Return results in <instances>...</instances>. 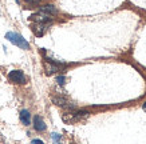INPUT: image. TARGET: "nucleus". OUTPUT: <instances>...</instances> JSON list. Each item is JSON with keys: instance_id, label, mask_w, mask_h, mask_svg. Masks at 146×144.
Listing matches in <instances>:
<instances>
[{"instance_id": "obj_1", "label": "nucleus", "mask_w": 146, "mask_h": 144, "mask_svg": "<svg viewBox=\"0 0 146 144\" xmlns=\"http://www.w3.org/2000/svg\"><path fill=\"white\" fill-rule=\"evenodd\" d=\"M5 39L8 40V41H11L12 44H15V45H18L19 48H22V49H28L30 48L28 41L22 35L16 34V32H7L5 34Z\"/></svg>"}, {"instance_id": "obj_2", "label": "nucleus", "mask_w": 146, "mask_h": 144, "mask_svg": "<svg viewBox=\"0 0 146 144\" xmlns=\"http://www.w3.org/2000/svg\"><path fill=\"white\" fill-rule=\"evenodd\" d=\"M52 103L55 105H59V107H62V108L64 109H75V104L72 103V101H70L67 97H64V96H54L52 97Z\"/></svg>"}, {"instance_id": "obj_3", "label": "nucleus", "mask_w": 146, "mask_h": 144, "mask_svg": "<svg viewBox=\"0 0 146 144\" xmlns=\"http://www.w3.org/2000/svg\"><path fill=\"white\" fill-rule=\"evenodd\" d=\"M44 68H46V74L52 75V74H55V72H59V71L62 70L63 64H59L58 61L52 60V59H46Z\"/></svg>"}, {"instance_id": "obj_4", "label": "nucleus", "mask_w": 146, "mask_h": 144, "mask_svg": "<svg viewBox=\"0 0 146 144\" xmlns=\"http://www.w3.org/2000/svg\"><path fill=\"white\" fill-rule=\"evenodd\" d=\"M8 79L9 82H12L15 84H24L26 83V76L23 74L22 71L19 70H13L8 74Z\"/></svg>"}, {"instance_id": "obj_5", "label": "nucleus", "mask_w": 146, "mask_h": 144, "mask_svg": "<svg viewBox=\"0 0 146 144\" xmlns=\"http://www.w3.org/2000/svg\"><path fill=\"white\" fill-rule=\"evenodd\" d=\"M30 19H31L32 22L40 23V24H48V23L52 22V16H50V15L42 12V11H39L38 13H34Z\"/></svg>"}, {"instance_id": "obj_6", "label": "nucleus", "mask_w": 146, "mask_h": 144, "mask_svg": "<svg viewBox=\"0 0 146 144\" xmlns=\"http://www.w3.org/2000/svg\"><path fill=\"white\" fill-rule=\"evenodd\" d=\"M32 32L35 34V36H43L44 35L46 30H47V24H40V23H35L31 27Z\"/></svg>"}, {"instance_id": "obj_7", "label": "nucleus", "mask_w": 146, "mask_h": 144, "mask_svg": "<svg viewBox=\"0 0 146 144\" xmlns=\"http://www.w3.org/2000/svg\"><path fill=\"white\" fill-rule=\"evenodd\" d=\"M34 128L39 132L46 131V128H47V127H46V123L40 116H35V118H34Z\"/></svg>"}, {"instance_id": "obj_8", "label": "nucleus", "mask_w": 146, "mask_h": 144, "mask_svg": "<svg viewBox=\"0 0 146 144\" xmlns=\"http://www.w3.org/2000/svg\"><path fill=\"white\" fill-rule=\"evenodd\" d=\"M20 122L24 124V126H30L31 124V114L27 111V109H23L20 112Z\"/></svg>"}, {"instance_id": "obj_9", "label": "nucleus", "mask_w": 146, "mask_h": 144, "mask_svg": "<svg viewBox=\"0 0 146 144\" xmlns=\"http://www.w3.org/2000/svg\"><path fill=\"white\" fill-rule=\"evenodd\" d=\"M40 11H42V12H44V13H47V15H50V16H55V15L58 13V9L55 8L52 4L43 5V7L40 8Z\"/></svg>"}, {"instance_id": "obj_10", "label": "nucleus", "mask_w": 146, "mask_h": 144, "mask_svg": "<svg viewBox=\"0 0 146 144\" xmlns=\"http://www.w3.org/2000/svg\"><path fill=\"white\" fill-rule=\"evenodd\" d=\"M51 139L55 144H62V135H59V133H51Z\"/></svg>"}, {"instance_id": "obj_11", "label": "nucleus", "mask_w": 146, "mask_h": 144, "mask_svg": "<svg viewBox=\"0 0 146 144\" xmlns=\"http://www.w3.org/2000/svg\"><path fill=\"white\" fill-rule=\"evenodd\" d=\"M56 82H58V84L63 85V84L66 83V78H64V76H58V78H56Z\"/></svg>"}, {"instance_id": "obj_12", "label": "nucleus", "mask_w": 146, "mask_h": 144, "mask_svg": "<svg viewBox=\"0 0 146 144\" xmlns=\"http://www.w3.org/2000/svg\"><path fill=\"white\" fill-rule=\"evenodd\" d=\"M0 144H8L7 143V140H5V137L1 133H0Z\"/></svg>"}, {"instance_id": "obj_13", "label": "nucleus", "mask_w": 146, "mask_h": 144, "mask_svg": "<svg viewBox=\"0 0 146 144\" xmlns=\"http://www.w3.org/2000/svg\"><path fill=\"white\" fill-rule=\"evenodd\" d=\"M31 144H44V143H43L42 140H39V139H34L31 141Z\"/></svg>"}, {"instance_id": "obj_14", "label": "nucleus", "mask_w": 146, "mask_h": 144, "mask_svg": "<svg viewBox=\"0 0 146 144\" xmlns=\"http://www.w3.org/2000/svg\"><path fill=\"white\" fill-rule=\"evenodd\" d=\"M27 1H30V3H36V1H39V0H27Z\"/></svg>"}, {"instance_id": "obj_15", "label": "nucleus", "mask_w": 146, "mask_h": 144, "mask_svg": "<svg viewBox=\"0 0 146 144\" xmlns=\"http://www.w3.org/2000/svg\"><path fill=\"white\" fill-rule=\"evenodd\" d=\"M142 108H143V111H145V112H146V103H145V104H143V105H142Z\"/></svg>"}]
</instances>
